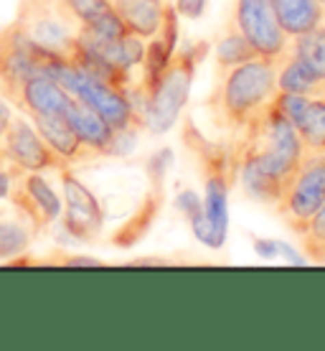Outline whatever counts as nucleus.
<instances>
[{
    "instance_id": "23",
    "label": "nucleus",
    "mask_w": 325,
    "mask_h": 351,
    "mask_svg": "<svg viewBox=\"0 0 325 351\" xmlns=\"http://www.w3.org/2000/svg\"><path fill=\"white\" fill-rule=\"evenodd\" d=\"M31 245V227L21 219L0 217V260H8L13 255L26 252Z\"/></svg>"
},
{
    "instance_id": "19",
    "label": "nucleus",
    "mask_w": 325,
    "mask_h": 351,
    "mask_svg": "<svg viewBox=\"0 0 325 351\" xmlns=\"http://www.w3.org/2000/svg\"><path fill=\"white\" fill-rule=\"evenodd\" d=\"M277 92L320 97L323 95V82L315 80V77L300 64L298 56L290 51L280 64H277Z\"/></svg>"
},
{
    "instance_id": "26",
    "label": "nucleus",
    "mask_w": 325,
    "mask_h": 351,
    "mask_svg": "<svg viewBox=\"0 0 325 351\" xmlns=\"http://www.w3.org/2000/svg\"><path fill=\"white\" fill-rule=\"evenodd\" d=\"M310 99L313 97L308 95H292V92H277L272 99V105L277 107V112L285 117V120H290L292 125H298V120L302 117V112L308 110Z\"/></svg>"
},
{
    "instance_id": "20",
    "label": "nucleus",
    "mask_w": 325,
    "mask_h": 351,
    "mask_svg": "<svg viewBox=\"0 0 325 351\" xmlns=\"http://www.w3.org/2000/svg\"><path fill=\"white\" fill-rule=\"evenodd\" d=\"M290 51L300 59V64L315 77L325 82V23L308 31V34L292 38Z\"/></svg>"
},
{
    "instance_id": "32",
    "label": "nucleus",
    "mask_w": 325,
    "mask_h": 351,
    "mask_svg": "<svg viewBox=\"0 0 325 351\" xmlns=\"http://www.w3.org/2000/svg\"><path fill=\"white\" fill-rule=\"evenodd\" d=\"M3 163H5V158H3V148H0V166H3Z\"/></svg>"
},
{
    "instance_id": "18",
    "label": "nucleus",
    "mask_w": 325,
    "mask_h": 351,
    "mask_svg": "<svg viewBox=\"0 0 325 351\" xmlns=\"http://www.w3.org/2000/svg\"><path fill=\"white\" fill-rule=\"evenodd\" d=\"M160 204H163L160 189H158V186H153L148 196L142 199L140 209L135 211L130 219L125 221L122 227H120L112 234V242H114V245H117V247H132V245H138V242H140V239L145 237V234H148L150 224H153V221H155V217H158Z\"/></svg>"
},
{
    "instance_id": "3",
    "label": "nucleus",
    "mask_w": 325,
    "mask_h": 351,
    "mask_svg": "<svg viewBox=\"0 0 325 351\" xmlns=\"http://www.w3.org/2000/svg\"><path fill=\"white\" fill-rule=\"evenodd\" d=\"M64 64V56L38 49L26 38V34L16 26V21L0 28V97L16 107L21 89L31 77L46 74L56 80Z\"/></svg>"
},
{
    "instance_id": "7",
    "label": "nucleus",
    "mask_w": 325,
    "mask_h": 351,
    "mask_svg": "<svg viewBox=\"0 0 325 351\" xmlns=\"http://www.w3.org/2000/svg\"><path fill=\"white\" fill-rule=\"evenodd\" d=\"M56 82L69 92L74 99L89 105L94 112L105 117L112 130H142V117L132 110L125 92L109 87L105 82L89 77L87 71L77 69L74 64H64Z\"/></svg>"
},
{
    "instance_id": "30",
    "label": "nucleus",
    "mask_w": 325,
    "mask_h": 351,
    "mask_svg": "<svg viewBox=\"0 0 325 351\" xmlns=\"http://www.w3.org/2000/svg\"><path fill=\"white\" fill-rule=\"evenodd\" d=\"M21 168L10 166V163H3L0 166V199H8L10 196V189H13V181H16V176Z\"/></svg>"
},
{
    "instance_id": "29",
    "label": "nucleus",
    "mask_w": 325,
    "mask_h": 351,
    "mask_svg": "<svg viewBox=\"0 0 325 351\" xmlns=\"http://www.w3.org/2000/svg\"><path fill=\"white\" fill-rule=\"evenodd\" d=\"M176 10H178V16L196 21V18L203 16V10H206V0H176Z\"/></svg>"
},
{
    "instance_id": "10",
    "label": "nucleus",
    "mask_w": 325,
    "mask_h": 351,
    "mask_svg": "<svg viewBox=\"0 0 325 351\" xmlns=\"http://www.w3.org/2000/svg\"><path fill=\"white\" fill-rule=\"evenodd\" d=\"M206 173V191H203V211L191 221V229L198 242H203L211 250H219L226 242L229 227V186L237 178L231 166H213L203 168Z\"/></svg>"
},
{
    "instance_id": "22",
    "label": "nucleus",
    "mask_w": 325,
    "mask_h": 351,
    "mask_svg": "<svg viewBox=\"0 0 325 351\" xmlns=\"http://www.w3.org/2000/svg\"><path fill=\"white\" fill-rule=\"evenodd\" d=\"M255 56L257 51L252 49V44L239 34L234 23H229L226 34L221 36L219 44H216V64H219V69H229V66L244 64L249 59H255Z\"/></svg>"
},
{
    "instance_id": "14",
    "label": "nucleus",
    "mask_w": 325,
    "mask_h": 351,
    "mask_svg": "<svg viewBox=\"0 0 325 351\" xmlns=\"http://www.w3.org/2000/svg\"><path fill=\"white\" fill-rule=\"evenodd\" d=\"M66 123L71 125V130L79 135V141L87 145L94 156H112V143H114V132L109 128L105 117L99 112H94L89 105L74 99L66 110Z\"/></svg>"
},
{
    "instance_id": "24",
    "label": "nucleus",
    "mask_w": 325,
    "mask_h": 351,
    "mask_svg": "<svg viewBox=\"0 0 325 351\" xmlns=\"http://www.w3.org/2000/svg\"><path fill=\"white\" fill-rule=\"evenodd\" d=\"M81 28H94L114 16L112 0H62Z\"/></svg>"
},
{
    "instance_id": "16",
    "label": "nucleus",
    "mask_w": 325,
    "mask_h": 351,
    "mask_svg": "<svg viewBox=\"0 0 325 351\" xmlns=\"http://www.w3.org/2000/svg\"><path fill=\"white\" fill-rule=\"evenodd\" d=\"M282 31L298 38L325 23V5L317 0H270Z\"/></svg>"
},
{
    "instance_id": "12",
    "label": "nucleus",
    "mask_w": 325,
    "mask_h": 351,
    "mask_svg": "<svg viewBox=\"0 0 325 351\" xmlns=\"http://www.w3.org/2000/svg\"><path fill=\"white\" fill-rule=\"evenodd\" d=\"M8 199L16 206L18 217L31 229H46L62 217V199L49 186V181L41 178V173L18 171Z\"/></svg>"
},
{
    "instance_id": "2",
    "label": "nucleus",
    "mask_w": 325,
    "mask_h": 351,
    "mask_svg": "<svg viewBox=\"0 0 325 351\" xmlns=\"http://www.w3.org/2000/svg\"><path fill=\"white\" fill-rule=\"evenodd\" d=\"M302 156L305 145L300 141L295 125L285 120L270 102V107L242 132L239 143L231 148V166L234 173L239 166H252L285 186L292 171L300 166Z\"/></svg>"
},
{
    "instance_id": "4",
    "label": "nucleus",
    "mask_w": 325,
    "mask_h": 351,
    "mask_svg": "<svg viewBox=\"0 0 325 351\" xmlns=\"http://www.w3.org/2000/svg\"><path fill=\"white\" fill-rule=\"evenodd\" d=\"M206 53H209V44L206 41H198L191 49L173 53L168 69L160 77L158 87L153 89L148 112H145V120H142L150 132H168L176 125L185 99H188V92H191L196 64L201 62Z\"/></svg>"
},
{
    "instance_id": "9",
    "label": "nucleus",
    "mask_w": 325,
    "mask_h": 351,
    "mask_svg": "<svg viewBox=\"0 0 325 351\" xmlns=\"http://www.w3.org/2000/svg\"><path fill=\"white\" fill-rule=\"evenodd\" d=\"M0 148H3V158L10 166L28 171V173H44V171H64L71 168L66 160H62L53 153L46 141L38 135L34 123L23 120L21 114L10 117L8 128L0 138Z\"/></svg>"
},
{
    "instance_id": "25",
    "label": "nucleus",
    "mask_w": 325,
    "mask_h": 351,
    "mask_svg": "<svg viewBox=\"0 0 325 351\" xmlns=\"http://www.w3.org/2000/svg\"><path fill=\"white\" fill-rule=\"evenodd\" d=\"M298 237L310 260L325 265V204L313 214V219L305 224V229L300 232Z\"/></svg>"
},
{
    "instance_id": "15",
    "label": "nucleus",
    "mask_w": 325,
    "mask_h": 351,
    "mask_svg": "<svg viewBox=\"0 0 325 351\" xmlns=\"http://www.w3.org/2000/svg\"><path fill=\"white\" fill-rule=\"evenodd\" d=\"M34 128L46 141V145H49L62 160H66L69 166L97 158V156L79 141V135L71 130V125L66 123V114H64V117H34Z\"/></svg>"
},
{
    "instance_id": "13",
    "label": "nucleus",
    "mask_w": 325,
    "mask_h": 351,
    "mask_svg": "<svg viewBox=\"0 0 325 351\" xmlns=\"http://www.w3.org/2000/svg\"><path fill=\"white\" fill-rule=\"evenodd\" d=\"M71 102L74 97L59 82L46 74H36L23 84L16 107L34 120V117H64Z\"/></svg>"
},
{
    "instance_id": "8",
    "label": "nucleus",
    "mask_w": 325,
    "mask_h": 351,
    "mask_svg": "<svg viewBox=\"0 0 325 351\" xmlns=\"http://www.w3.org/2000/svg\"><path fill=\"white\" fill-rule=\"evenodd\" d=\"M231 23L252 44L257 56L280 64L290 53V36L282 31L270 0H237Z\"/></svg>"
},
{
    "instance_id": "21",
    "label": "nucleus",
    "mask_w": 325,
    "mask_h": 351,
    "mask_svg": "<svg viewBox=\"0 0 325 351\" xmlns=\"http://www.w3.org/2000/svg\"><path fill=\"white\" fill-rule=\"evenodd\" d=\"M300 141L310 153H325V97H313L295 125Z\"/></svg>"
},
{
    "instance_id": "11",
    "label": "nucleus",
    "mask_w": 325,
    "mask_h": 351,
    "mask_svg": "<svg viewBox=\"0 0 325 351\" xmlns=\"http://www.w3.org/2000/svg\"><path fill=\"white\" fill-rule=\"evenodd\" d=\"M64 191V209H62V227L66 234L79 242H94L102 234L105 227V211L94 199V193L81 184L71 168L59 171Z\"/></svg>"
},
{
    "instance_id": "1",
    "label": "nucleus",
    "mask_w": 325,
    "mask_h": 351,
    "mask_svg": "<svg viewBox=\"0 0 325 351\" xmlns=\"http://www.w3.org/2000/svg\"><path fill=\"white\" fill-rule=\"evenodd\" d=\"M274 95H277V64L255 56L244 64L219 69V82L206 107L221 130L242 135L270 107Z\"/></svg>"
},
{
    "instance_id": "27",
    "label": "nucleus",
    "mask_w": 325,
    "mask_h": 351,
    "mask_svg": "<svg viewBox=\"0 0 325 351\" xmlns=\"http://www.w3.org/2000/svg\"><path fill=\"white\" fill-rule=\"evenodd\" d=\"M176 206L181 209V214H183L185 219L194 221L196 217H198V214L203 211V199L196 191H191V189H183V191L178 193Z\"/></svg>"
},
{
    "instance_id": "5",
    "label": "nucleus",
    "mask_w": 325,
    "mask_h": 351,
    "mask_svg": "<svg viewBox=\"0 0 325 351\" xmlns=\"http://www.w3.org/2000/svg\"><path fill=\"white\" fill-rule=\"evenodd\" d=\"M16 26L26 34L31 44L69 62L79 41L81 26L74 21L62 0H18Z\"/></svg>"
},
{
    "instance_id": "28",
    "label": "nucleus",
    "mask_w": 325,
    "mask_h": 351,
    "mask_svg": "<svg viewBox=\"0 0 325 351\" xmlns=\"http://www.w3.org/2000/svg\"><path fill=\"white\" fill-rule=\"evenodd\" d=\"M168 163H170V153H168V150L153 156L150 168H148V176H150V181H153V186L163 189V181H166V173H168Z\"/></svg>"
},
{
    "instance_id": "6",
    "label": "nucleus",
    "mask_w": 325,
    "mask_h": 351,
    "mask_svg": "<svg viewBox=\"0 0 325 351\" xmlns=\"http://www.w3.org/2000/svg\"><path fill=\"white\" fill-rule=\"evenodd\" d=\"M325 204V153H310L300 160V166L285 181L282 196L277 202V211L285 224L300 234L305 224L313 219L320 206Z\"/></svg>"
},
{
    "instance_id": "31",
    "label": "nucleus",
    "mask_w": 325,
    "mask_h": 351,
    "mask_svg": "<svg viewBox=\"0 0 325 351\" xmlns=\"http://www.w3.org/2000/svg\"><path fill=\"white\" fill-rule=\"evenodd\" d=\"M62 263H66V265H99L97 260H92V257H62Z\"/></svg>"
},
{
    "instance_id": "17",
    "label": "nucleus",
    "mask_w": 325,
    "mask_h": 351,
    "mask_svg": "<svg viewBox=\"0 0 325 351\" xmlns=\"http://www.w3.org/2000/svg\"><path fill=\"white\" fill-rule=\"evenodd\" d=\"M112 5L130 34L150 41L160 31V21H163L160 0H112Z\"/></svg>"
}]
</instances>
